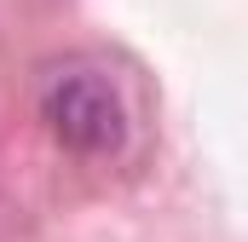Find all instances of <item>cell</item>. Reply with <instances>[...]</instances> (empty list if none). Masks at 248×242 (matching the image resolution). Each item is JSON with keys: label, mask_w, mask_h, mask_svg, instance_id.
I'll list each match as a JSON object with an SVG mask.
<instances>
[{"label": "cell", "mask_w": 248, "mask_h": 242, "mask_svg": "<svg viewBox=\"0 0 248 242\" xmlns=\"http://www.w3.org/2000/svg\"><path fill=\"white\" fill-rule=\"evenodd\" d=\"M41 121L69 156H116L127 144V104L116 81L87 63H63L41 81Z\"/></svg>", "instance_id": "obj_1"}]
</instances>
